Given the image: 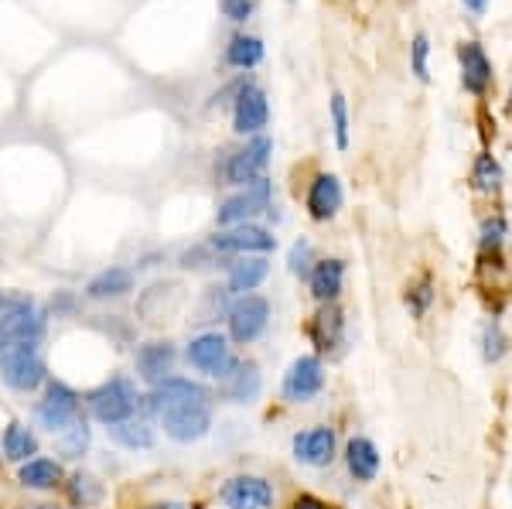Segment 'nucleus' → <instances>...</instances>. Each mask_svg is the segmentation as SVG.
I'll list each match as a JSON object with an SVG mask.
<instances>
[{"mask_svg": "<svg viewBox=\"0 0 512 509\" xmlns=\"http://www.w3.org/2000/svg\"><path fill=\"white\" fill-rule=\"evenodd\" d=\"M175 359H178V352L171 342H147V346L137 349V376L144 383H151V387H158V383H164L171 376Z\"/></svg>", "mask_w": 512, "mask_h": 509, "instance_id": "2eb2a0df", "label": "nucleus"}, {"mask_svg": "<svg viewBox=\"0 0 512 509\" xmlns=\"http://www.w3.org/2000/svg\"><path fill=\"white\" fill-rule=\"evenodd\" d=\"M332 123H335V144L345 151L349 147V103H345L342 93L332 96Z\"/></svg>", "mask_w": 512, "mask_h": 509, "instance_id": "72a5a7b5", "label": "nucleus"}, {"mask_svg": "<svg viewBox=\"0 0 512 509\" xmlns=\"http://www.w3.org/2000/svg\"><path fill=\"white\" fill-rule=\"evenodd\" d=\"M222 503L229 509H270L274 506V486L260 475H236L222 489Z\"/></svg>", "mask_w": 512, "mask_h": 509, "instance_id": "9b49d317", "label": "nucleus"}, {"mask_svg": "<svg viewBox=\"0 0 512 509\" xmlns=\"http://www.w3.org/2000/svg\"><path fill=\"white\" fill-rule=\"evenodd\" d=\"M28 509H55V506H28Z\"/></svg>", "mask_w": 512, "mask_h": 509, "instance_id": "a19ab883", "label": "nucleus"}, {"mask_svg": "<svg viewBox=\"0 0 512 509\" xmlns=\"http://www.w3.org/2000/svg\"><path fill=\"white\" fill-rule=\"evenodd\" d=\"M325 390V366L318 356H297L291 369L284 373V400L291 404H308Z\"/></svg>", "mask_w": 512, "mask_h": 509, "instance_id": "6e6552de", "label": "nucleus"}, {"mask_svg": "<svg viewBox=\"0 0 512 509\" xmlns=\"http://www.w3.org/2000/svg\"><path fill=\"white\" fill-rule=\"evenodd\" d=\"M270 151H274L270 137H253V141L246 144L243 151L229 154V158L222 161V182H226V185H239V188L253 185L256 178H263V171H267Z\"/></svg>", "mask_w": 512, "mask_h": 509, "instance_id": "7ed1b4c3", "label": "nucleus"}, {"mask_svg": "<svg viewBox=\"0 0 512 509\" xmlns=\"http://www.w3.org/2000/svg\"><path fill=\"white\" fill-rule=\"evenodd\" d=\"M69 499L76 506H96L103 499V486L93 479V475H72L69 482Z\"/></svg>", "mask_w": 512, "mask_h": 509, "instance_id": "7c9ffc66", "label": "nucleus"}, {"mask_svg": "<svg viewBox=\"0 0 512 509\" xmlns=\"http://www.w3.org/2000/svg\"><path fill=\"white\" fill-rule=\"evenodd\" d=\"M465 7L472 14H485V7H489V0H465Z\"/></svg>", "mask_w": 512, "mask_h": 509, "instance_id": "ea45409f", "label": "nucleus"}, {"mask_svg": "<svg viewBox=\"0 0 512 509\" xmlns=\"http://www.w3.org/2000/svg\"><path fill=\"white\" fill-rule=\"evenodd\" d=\"M308 335H311V342L318 346V352H335L345 342V315H342V308H338L335 301H332V305H321L318 315L311 318Z\"/></svg>", "mask_w": 512, "mask_h": 509, "instance_id": "a211bd4d", "label": "nucleus"}, {"mask_svg": "<svg viewBox=\"0 0 512 509\" xmlns=\"http://www.w3.org/2000/svg\"><path fill=\"white\" fill-rule=\"evenodd\" d=\"M226 62L236 65V69H253V65L263 62V41L250 38V35L233 38V41H229V48H226Z\"/></svg>", "mask_w": 512, "mask_h": 509, "instance_id": "bb28decb", "label": "nucleus"}, {"mask_svg": "<svg viewBox=\"0 0 512 509\" xmlns=\"http://www.w3.org/2000/svg\"><path fill=\"white\" fill-rule=\"evenodd\" d=\"M229 339L239 342V346H250L263 335V328L270 322V301L260 298V294H243V298L233 301L229 308Z\"/></svg>", "mask_w": 512, "mask_h": 509, "instance_id": "20e7f679", "label": "nucleus"}, {"mask_svg": "<svg viewBox=\"0 0 512 509\" xmlns=\"http://www.w3.org/2000/svg\"><path fill=\"white\" fill-rule=\"evenodd\" d=\"M267 274H270V260L267 257H243L239 264H233V270H229L226 291L236 294V298H243V294L256 291V287L267 281Z\"/></svg>", "mask_w": 512, "mask_h": 509, "instance_id": "4be33fe9", "label": "nucleus"}, {"mask_svg": "<svg viewBox=\"0 0 512 509\" xmlns=\"http://www.w3.org/2000/svg\"><path fill=\"white\" fill-rule=\"evenodd\" d=\"M38 421L45 424L52 434H59L69 428L72 421L79 417V393L72 390V387H65V383H48V390H45V400L38 404Z\"/></svg>", "mask_w": 512, "mask_h": 509, "instance_id": "9d476101", "label": "nucleus"}, {"mask_svg": "<svg viewBox=\"0 0 512 509\" xmlns=\"http://www.w3.org/2000/svg\"><path fill=\"white\" fill-rule=\"evenodd\" d=\"M18 479L28 489H55L62 482V465L52 462V458H31V462L21 465Z\"/></svg>", "mask_w": 512, "mask_h": 509, "instance_id": "393cba45", "label": "nucleus"}, {"mask_svg": "<svg viewBox=\"0 0 512 509\" xmlns=\"http://www.w3.org/2000/svg\"><path fill=\"white\" fill-rule=\"evenodd\" d=\"M308 270H311V243L301 240L291 250V274H308Z\"/></svg>", "mask_w": 512, "mask_h": 509, "instance_id": "e433bc0d", "label": "nucleus"}, {"mask_svg": "<svg viewBox=\"0 0 512 509\" xmlns=\"http://www.w3.org/2000/svg\"><path fill=\"white\" fill-rule=\"evenodd\" d=\"M499 185H502V164L495 161L492 154H478V161L472 168V188L475 192L492 195V192H499Z\"/></svg>", "mask_w": 512, "mask_h": 509, "instance_id": "c85d7f7f", "label": "nucleus"}, {"mask_svg": "<svg viewBox=\"0 0 512 509\" xmlns=\"http://www.w3.org/2000/svg\"><path fill=\"white\" fill-rule=\"evenodd\" d=\"M161 424L164 434L171 441H181V445H192V441L205 438L212 428V410L209 404H192V407H171L161 410Z\"/></svg>", "mask_w": 512, "mask_h": 509, "instance_id": "1a4fd4ad", "label": "nucleus"}, {"mask_svg": "<svg viewBox=\"0 0 512 509\" xmlns=\"http://www.w3.org/2000/svg\"><path fill=\"white\" fill-rule=\"evenodd\" d=\"M45 335V311L24 294L0 298V352L14 346H38Z\"/></svg>", "mask_w": 512, "mask_h": 509, "instance_id": "f257e3e1", "label": "nucleus"}, {"mask_svg": "<svg viewBox=\"0 0 512 509\" xmlns=\"http://www.w3.org/2000/svg\"><path fill=\"white\" fill-rule=\"evenodd\" d=\"M506 233H509L506 219H502V216H489L482 223V250H499L502 240H506Z\"/></svg>", "mask_w": 512, "mask_h": 509, "instance_id": "f704fd0d", "label": "nucleus"}, {"mask_svg": "<svg viewBox=\"0 0 512 509\" xmlns=\"http://www.w3.org/2000/svg\"><path fill=\"white\" fill-rule=\"evenodd\" d=\"M185 359L198 369V373H209V376H216V380H222V376L236 366V359L229 356V342L222 339L219 332L195 335V339L188 342V349H185Z\"/></svg>", "mask_w": 512, "mask_h": 509, "instance_id": "0eeeda50", "label": "nucleus"}, {"mask_svg": "<svg viewBox=\"0 0 512 509\" xmlns=\"http://www.w3.org/2000/svg\"><path fill=\"white\" fill-rule=\"evenodd\" d=\"M192 404H209V390L195 380H181V376H168L164 383L154 387V393L147 397L151 410H171V407H192Z\"/></svg>", "mask_w": 512, "mask_h": 509, "instance_id": "f8f14e48", "label": "nucleus"}, {"mask_svg": "<svg viewBox=\"0 0 512 509\" xmlns=\"http://www.w3.org/2000/svg\"><path fill=\"white\" fill-rule=\"evenodd\" d=\"M250 11H253L250 0H226V14L233 21H246V18H250Z\"/></svg>", "mask_w": 512, "mask_h": 509, "instance_id": "4c0bfd02", "label": "nucleus"}, {"mask_svg": "<svg viewBox=\"0 0 512 509\" xmlns=\"http://www.w3.org/2000/svg\"><path fill=\"white\" fill-rule=\"evenodd\" d=\"M89 448V428L82 421H72L69 428L59 431V451L65 458H79Z\"/></svg>", "mask_w": 512, "mask_h": 509, "instance_id": "2f4dec72", "label": "nucleus"}, {"mask_svg": "<svg viewBox=\"0 0 512 509\" xmlns=\"http://www.w3.org/2000/svg\"><path fill=\"white\" fill-rule=\"evenodd\" d=\"M38 451V438L24 424H7L4 431V455L11 462H31V455Z\"/></svg>", "mask_w": 512, "mask_h": 509, "instance_id": "a878e982", "label": "nucleus"}, {"mask_svg": "<svg viewBox=\"0 0 512 509\" xmlns=\"http://www.w3.org/2000/svg\"><path fill=\"white\" fill-rule=\"evenodd\" d=\"M427 55H431V41H427V35H417L414 45H410V65H414V76L420 82L431 79V72H427Z\"/></svg>", "mask_w": 512, "mask_h": 509, "instance_id": "c9c22d12", "label": "nucleus"}, {"mask_svg": "<svg viewBox=\"0 0 512 509\" xmlns=\"http://www.w3.org/2000/svg\"><path fill=\"white\" fill-rule=\"evenodd\" d=\"M277 246V236H270V229L243 223V226H229L226 233L212 236V250L222 253H270Z\"/></svg>", "mask_w": 512, "mask_h": 509, "instance_id": "ddd939ff", "label": "nucleus"}, {"mask_svg": "<svg viewBox=\"0 0 512 509\" xmlns=\"http://www.w3.org/2000/svg\"><path fill=\"white\" fill-rule=\"evenodd\" d=\"M137 400L140 397H137L134 383L117 376V380L103 383L99 390L89 393V410H93L96 421H103L113 428V424H123L137 414Z\"/></svg>", "mask_w": 512, "mask_h": 509, "instance_id": "f03ea898", "label": "nucleus"}, {"mask_svg": "<svg viewBox=\"0 0 512 509\" xmlns=\"http://www.w3.org/2000/svg\"><path fill=\"white\" fill-rule=\"evenodd\" d=\"M311 281V294L321 301V305H332V301L342 294V284H345V264L342 260H318L308 274Z\"/></svg>", "mask_w": 512, "mask_h": 509, "instance_id": "412c9836", "label": "nucleus"}, {"mask_svg": "<svg viewBox=\"0 0 512 509\" xmlns=\"http://www.w3.org/2000/svg\"><path fill=\"white\" fill-rule=\"evenodd\" d=\"M260 369H256L253 363H236L233 369H229L226 376H222V397L233 400V404H250V400L260 397Z\"/></svg>", "mask_w": 512, "mask_h": 509, "instance_id": "aec40b11", "label": "nucleus"}, {"mask_svg": "<svg viewBox=\"0 0 512 509\" xmlns=\"http://www.w3.org/2000/svg\"><path fill=\"white\" fill-rule=\"evenodd\" d=\"M291 448H294V458L301 465H315V469H325V465H332V458H335V431L332 428L301 431V434H294Z\"/></svg>", "mask_w": 512, "mask_h": 509, "instance_id": "4468645a", "label": "nucleus"}, {"mask_svg": "<svg viewBox=\"0 0 512 509\" xmlns=\"http://www.w3.org/2000/svg\"><path fill=\"white\" fill-rule=\"evenodd\" d=\"M345 465L355 482H373L379 475V448L369 438H352L345 445Z\"/></svg>", "mask_w": 512, "mask_h": 509, "instance_id": "5701e85b", "label": "nucleus"}, {"mask_svg": "<svg viewBox=\"0 0 512 509\" xmlns=\"http://www.w3.org/2000/svg\"><path fill=\"white\" fill-rule=\"evenodd\" d=\"M458 59H461V82H465V89L482 96L492 82V62H489V55H485V48L478 45V41H465Z\"/></svg>", "mask_w": 512, "mask_h": 509, "instance_id": "f3484780", "label": "nucleus"}, {"mask_svg": "<svg viewBox=\"0 0 512 509\" xmlns=\"http://www.w3.org/2000/svg\"><path fill=\"white\" fill-rule=\"evenodd\" d=\"M270 120V106H267V96L263 89L256 86H246L236 100V110H233V130L236 134H260Z\"/></svg>", "mask_w": 512, "mask_h": 509, "instance_id": "dca6fc26", "label": "nucleus"}, {"mask_svg": "<svg viewBox=\"0 0 512 509\" xmlns=\"http://www.w3.org/2000/svg\"><path fill=\"white\" fill-rule=\"evenodd\" d=\"M127 291H134V274L127 267H110L99 270L93 281L86 284V294L93 301H106V298H123Z\"/></svg>", "mask_w": 512, "mask_h": 509, "instance_id": "b1692460", "label": "nucleus"}, {"mask_svg": "<svg viewBox=\"0 0 512 509\" xmlns=\"http://www.w3.org/2000/svg\"><path fill=\"white\" fill-rule=\"evenodd\" d=\"M0 376L7 387L28 393L45 380V359H41L38 346H14L0 352Z\"/></svg>", "mask_w": 512, "mask_h": 509, "instance_id": "39448f33", "label": "nucleus"}, {"mask_svg": "<svg viewBox=\"0 0 512 509\" xmlns=\"http://www.w3.org/2000/svg\"><path fill=\"white\" fill-rule=\"evenodd\" d=\"M506 352H509L506 332H502L499 322H489L482 328V359L485 363H499V359H506Z\"/></svg>", "mask_w": 512, "mask_h": 509, "instance_id": "c756f323", "label": "nucleus"}, {"mask_svg": "<svg viewBox=\"0 0 512 509\" xmlns=\"http://www.w3.org/2000/svg\"><path fill=\"white\" fill-rule=\"evenodd\" d=\"M509 100H512V96H509Z\"/></svg>", "mask_w": 512, "mask_h": 509, "instance_id": "79ce46f5", "label": "nucleus"}, {"mask_svg": "<svg viewBox=\"0 0 512 509\" xmlns=\"http://www.w3.org/2000/svg\"><path fill=\"white\" fill-rule=\"evenodd\" d=\"M338 209H342V182H338L335 175H318L315 182H311V188H308L311 219L325 223V219H332Z\"/></svg>", "mask_w": 512, "mask_h": 509, "instance_id": "6ab92c4d", "label": "nucleus"}, {"mask_svg": "<svg viewBox=\"0 0 512 509\" xmlns=\"http://www.w3.org/2000/svg\"><path fill=\"white\" fill-rule=\"evenodd\" d=\"M291 509H332V506H325V503H321V499H315V496H297Z\"/></svg>", "mask_w": 512, "mask_h": 509, "instance_id": "58836bf2", "label": "nucleus"}, {"mask_svg": "<svg viewBox=\"0 0 512 509\" xmlns=\"http://www.w3.org/2000/svg\"><path fill=\"white\" fill-rule=\"evenodd\" d=\"M270 199H274V188H270L267 178H256L253 185H246L243 192L233 195L219 205V226H243L250 223L253 216L270 209Z\"/></svg>", "mask_w": 512, "mask_h": 509, "instance_id": "423d86ee", "label": "nucleus"}, {"mask_svg": "<svg viewBox=\"0 0 512 509\" xmlns=\"http://www.w3.org/2000/svg\"><path fill=\"white\" fill-rule=\"evenodd\" d=\"M431 305H434V281L431 277H420V281L407 291V308L414 311L417 318H424L427 311H431Z\"/></svg>", "mask_w": 512, "mask_h": 509, "instance_id": "473e14b6", "label": "nucleus"}, {"mask_svg": "<svg viewBox=\"0 0 512 509\" xmlns=\"http://www.w3.org/2000/svg\"><path fill=\"white\" fill-rule=\"evenodd\" d=\"M110 438L117 441L120 448H130V451H137V448H151L154 445V431L147 428L144 421H123V424H113L110 428Z\"/></svg>", "mask_w": 512, "mask_h": 509, "instance_id": "cd10ccee", "label": "nucleus"}]
</instances>
